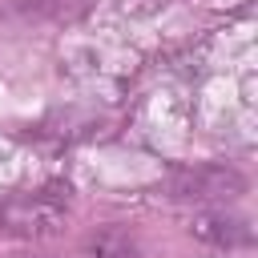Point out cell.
Wrapping results in <instances>:
<instances>
[{
  "instance_id": "obj_1",
  "label": "cell",
  "mask_w": 258,
  "mask_h": 258,
  "mask_svg": "<svg viewBox=\"0 0 258 258\" xmlns=\"http://www.w3.org/2000/svg\"><path fill=\"white\" fill-rule=\"evenodd\" d=\"M69 218H73V194L60 181L0 198V234L4 238H20V242L52 238L69 226Z\"/></svg>"
},
{
  "instance_id": "obj_2",
  "label": "cell",
  "mask_w": 258,
  "mask_h": 258,
  "mask_svg": "<svg viewBox=\"0 0 258 258\" xmlns=\"http://www.w3.org/2000/svg\"><path fill=\"white\" fill-rule=\"evenodd\" d=\"M246 194V177L234 165L222 161H198V165H177L169 173V198L177 202H198V206H230Z\"/></svg>"
},
{
  "instance_id": "obj_5",
  "label": "cell",
  "mask_w": 258,
  "mask_h": 258,
  "mask_svg": "<svg viewBox=\"0 0 258 258\" xmlns=\"http://www.w3.org/2000/svg\"><path fill=\"white\" fill-rule=\"evenodd\" d=\"M4 8L20 20H52L69 12V0H4Z\"/></svg>"
},
{
  "instance_id": "obj_4",
  "label": "cell",
  "mask_w": 258,
  "mask_h": 258,
  "mask_svg": "<svg viewBox=\"0 0 258 258\" xmlns=\"http://www.w3.org/2000/svg\"><path fill=\"white\" fill-rule=\"evenodd\" d=\"M89 254L93 258H137V242L121 226H101L89 238Z\"/></svg>"
},
{
  "instance_id": "obj_3",
  "label": "cell",
  "mask_w": 258,
  "mask_h": 258,
  "mask_svg": "<svg viewBox=\"0 0 258 258\" xmlns=\"http://www.w3.org/2000/svg\"><path fill=\"white\" fill-rule=\"evenodd\" d=\"M189 234L198 242H206V246H218V250H242V246L254 242V226L242 214L226 210V206H210V210L194 214Z\"/></svg>"
}]
</instances>
